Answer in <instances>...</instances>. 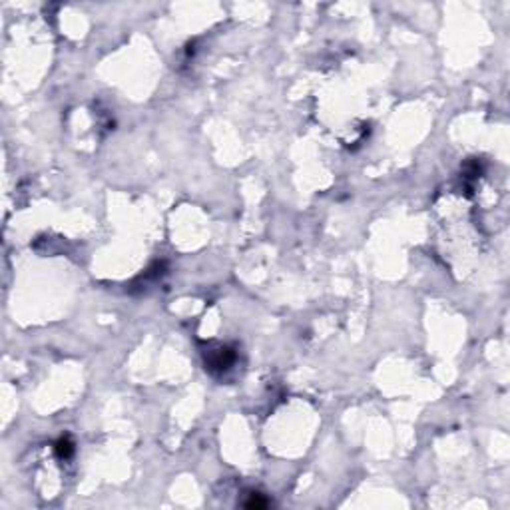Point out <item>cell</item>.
I'll list each match as a JSON object with an SVG mask.
<instances>
[{"mask_svg": "<svg viewBox=\"0 0 510 510\" xmlns=\"http://www.w3.org/2000/svg\"><path fill=\"white\" fill-rule=\"evenodd\" d=\"M233 361H235V353H233L231 349H227V347H219V349L211 355V359L207 361V365H209V369L225 371V369H229V367L233 365Z\"/></svg>", "mask_w": 510, "mask_h": 510, "instance_id": "1", "label": "cell"}, {"mask_svg": "<svg viewBox=\"0 0 510 510\" xmlns=\"http://www.w3.org/2000/svg\"><path fill=\"white\" fill-rule=\"evenodd\" d=\"M243 507H245V509H265V507H267V501H265L261 495L251 493V495H249V501H245Z\"/></svg>", "mask_w": 510, "mask_h": 510, "instance_id": "3", "label": "cell"}, {"mask_svg": "<svg viewBox=\"0 0 510 510\" xmlns=\"http://www.w3.org/2000/svg\"><path fill=\"white\" fill-rule=\"evenodd\" d=\"M56 455L60 457V459H70L72 455H74V443L70 441V439H60L58 443H56Z\"/></svg>", "mask_w": 510, "mask_h": 510, "instance_id": "2", "label": "cell"}]
</instances>
